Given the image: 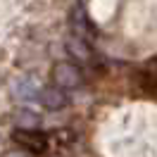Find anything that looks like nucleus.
<instances>
[{
  "instance_id": "obj_1",
  "label": "nucleus",
  "mask_w": 157,
  "mask_h": 157,
  "mask_svg": "<svg viewBox=\"0 0 157 157\" xmlns=\"http://www.w3.org/2000/svg\"><path fill=\"white\" fill-rule=\"evenodd\" d=\"M12 140L24 152H36V155H40L48 147V136L40 133L38 128H14L12 131Z\"/></svg>"
},
{
  "instance_id": "obj_2",
  "label": "nucleus",
  "mask_w": 157,
  "mask_h": 157,
  "mask_svg": "<svg viewBox=\"0 0 157 157\" xmlns=\"http://www.w3.org/2000/svg\"><path fill=\"white\" fill-rule=\"evenodd\" d=\"M50 78L55 81V86L57 88H76L78 83L83 81L81 76V69L76 64H71V62H55V67L50 71Z\"/></svg>"
},
{
  "instance_id": "obj_3",
  "label": "nucleus",
  "mask_w": 157,
  "mask_h": 157,
  "mask_svg": "<svg viewBox=\"0 0 157 157\" xmlns=\"http://www.w3.org/2000/svg\"><path fill=\"white\" fill-rule=\"evenodd\" d=\"M40 105L50 112H57V109L67 107V95H64V90L57 88V86H45V88L38 90V95H36Z\"/></svg>"
},
{
  "instance_id": "obj_4",
  "label": "nucleus",
  "mask_w": 157,
  "mask_h": 157,
  "mask_svg": "<svg viewBox=\"0 0 157 157\" xmlns=\"http://www.w3.org/2000/svg\"><path fill=\"white\" fill-rule=\"evenodd\" d=\"M12 98L14 100H21V102H26V100H36L38 95L40 86L36 83V78L33 76H19L12 81Z\"/></svg>"
},
{
  "instance_id": "obj_5",
  "label": "nucleus",
  "mask_w": 157,
  "mask_h": 157,
  "mask_svg": "<svg viewBox=\"0 0 157 157\" xmlns=\"http://www.w3.org/2000/svg\"><path fill=\"white\" fill-rule=\"evenodd\" d=\"M12 117H14V124L17 128H38L40 126V117L29 107H19L12 112Z\"/></svg>"
},
{
  "instance_id": "obj_6",
  "label": "nucleus",
  "mask_w": 157,
  "mask_h": 157,
  "mask_svg": "<svg viewBox=\"0 0 157 157\" xmlns=\"http://www.w3.org/2000/svg\"><path fill=\"white\" fill-rule=\"evenodd\" d=\"M136 83H138V88L143 90V95L157 100V74H152V71H138Z\"/></svg>"
},
{
  "instance_id": "obj_7",
  "label": "nucleus",
  "mask_w": 157,
  "mask_h": 157,
  "mask_svg": "<svg viewBox=\"0 0 157 157\" xmlns=\"http://www.w3.org/2000/svg\"><path fill=\"white\" fill-rule=\"evenodd\" d=\"M5 157H29V152H24V150H10V152H5Z\"/></svg>"
},
{
  "instance_id": "obj_8",
  "label": "nucleus",
  "mask_w": 157,
  "mask_h": 157,
  "mask_svg": "<svg viewBox=\"0 0 157 157\" xmlns=\"http://www.w3.org/2000/svg\"><path fill=\"white\" fill-rule=\"evenodd\" d=\"M155 62H157V59H155Z\"/></svg>"
}]
</instances>
